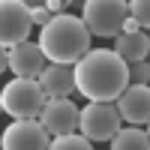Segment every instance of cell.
Segmentation results:
<instances>
[{"mask_svg":"<svg viewBox=\"0 0 150 150\" xmlns=\"http://www.w3.org/2000/svg\"><path fill=\"white\" fill-rule=\"evenodd\" d=\"M39 48L48 63L75 66L81 57L90 54V30L78 15H57L39 30Z\"/></svg>","mask_w":150,"mask_h":150,"instance_id":"cell-2","label":"cell"},{"mask_svg":"<svg viewBox=\"0 0 150 150\" xmlns=\"http://www.w3.org/2000/svg\"><path fill=\"white\" fill-rule=\"evenodd\" d=\"M39 123L51 138H63V135H75L81 123V111L69 99H48L45 111L39 114Z\"/></svg>","mask_w":150,"mask_h":150,"instance_id":"cell-8","label":"cell"},{"mask_svg":"<svg viewBox=\"0 0 150 150\" xmlns=\"http://www.w3.org/2000/svg\"><path fill=\"white\" fill-rule=\"evenodd\" d=\"M48 150H93V144H90V138H84V135H78V132H75V135L54 138Z\"/></svg>","mask_w":150,"mask_h":150,"instance_id":"cell-14","label":"cell"},{"mask_svg":"<svg viewBox=\"0 0 150 150\" xmlns=\"http://www.w3.org/2000/svg\"><path fill=\"white\" fill-rule=\"evenodd\" d=\"M126 66L132 63H144V60H150V36L144 30L138 33H123L114 39V48H111Z\"/></svg>","mask_w":150,"mask_h":150,"instance_id":"cell-12","label":"cell"},{"mask_svg":"<svg viewBox=\"0 0 150 150\" xmlns=\"http://www.w3.org/2000/svg\"><path fill=\"white\" fill-rule=\"evenodd\" d=\"M111 150H150L147 129H138V126L120 129L114 138H111Z\"/></svg>","mask_w":150,"mask_h":150,"instance_id":"cell-13","label":"cell"},{"mask_svg":"<svg viewBox=\"0 0 150 150\" xmlns=\"http://www.w3.org/2000/svg\"><path fill=\"white\" fill-rule=\"evenodd\" d=\"M48 66V57L42 54L39 42H21L15 48H9V72H15V78H30L39 81V75Z\"/></svg>","mask_w":150,"mask_h":150,"instance_id":"cell-9","label":"cell"},{"mask_svg":"<svg viewBox=\"0 0 150 150\" xmlns=\"http://www.w3.org/2000/svg\"><path fill=\"white\" fill-rule=\"evenodd\" d=\"M75 84L87 102H117L129 87V66L114 51H90L75 63Z\"/></svg>","mask_w":150,"mask_h":150,"instance_id":"cell-1","label":"cell"},{"mask_svg":"<svg viewBox=\"0 0 150 150\" xmlns=\"http://www.w3.org/2000/svg\"><path fill=\"white\" fill-rule=\"evenodd\" d=\"M123 30H126V33H138L141 27H138V24H135L132 18H126V24H123Z\"/></svg>","mask_w":150,"mask_h":150,"instance_id":"cell-19","label":"cell"},{"mask_svg":"<svg viewBox=\"0 0 150 150\" xmlns=\"http://www.w3.org/2000/svg\"><path fill=\"white\" fill-rule=\"evenodd\" d=\"M147 138H150V126H147Z\"/></svg>","mask_w":150,"mask_h":150,"instance_id":"cell-20","label":"cell"},{"mask_svg":"<svg viewBox=\"0 0 150 150\" xmlns=\"http://www.w3.org/2000/svg\"><path fill=\"white\" fill-rule=\"evenodd\" d=\"M114 105H117V111H120V117L126 120V123H132V126L150 123V87L129 84Z\"/></svg>","mask_w":150,"mask_h":150,"instance_id":"cell-10","label":"cell"},{"mask_svg":"<svg viewBox=\"0 0 150 150\" xmlns=\"http://www.w3.org/2000/svg\"><path fill=\"white\" fill-rule=\"evenodd\" d=\"M39 84L48 99H69L78 84H75V66H63V63H48L45 72L39 75Z\"/></svg>","mask_w":150,"mask_h":150,"instance_id":"cell-11","label":"cell"},{"mask_svg":"<svg viewBox=\"0 0 150 150\" xmlns=\"http://www.w3.org/2000/svg\"><path fill=\"white\" fill-rule=\"evenodd\" d=\"M51 141L54 138L45 132L39 120H15L6 126L3 138H0L3 150H48Z\"/></svg>","mask_w":150,"mask_h":150,"instance_id":"cell-7","label":"cell"},{"mask_svg":"<svg viewBox=\"0 0 150 150\" xmlns=\"http://www.w3.org/2000/svg\"><path fill=\"white\" fill-rule=\"evenodd\" d=\"M45 105H48V96L42 84L30 78H12L0 93V108L12 120H39Z\"/></svg>","mask_w":150,"mask_h":150,"instance_id":"cell-3","label":"cell"},{"mask_svg":"<svg viewBox=\"0 0 150 150\" xmlns=\"http://www.w3.org/2000/svg\"><path fill=\"white\" fill-rule=\"evenodd\" d=\"M33 27V15L27 3L18 0H3L0 3V36H3V48H15L21 42H27Z\"/></svg>","mask_w":150,"mask_h":150,"instance_id":"cell-6","label":"cell"},{"mask_svg":"<svg viewBox=\"0 0 150 150\" xmlns=\"http://www.w3.org/2000/svg\"><path fill=\"white\" fill-rule=\"evenodd\" d=\"M129 84L150 87V60H144V63H132V66H129Z\"/></svg>","mask_w":150,"mask_h":150,"instance_id":"cell-16","label":"cell"},{"mask_svg":"<svg viewBox=\"0 0 150 150\" xmlns=\"http://www.w3.org/2000/svg\"><path fill=\"white\" fill-rule=\"evenodd\" d=\"M123 129V117L114 102H90L81 108L78 132L90 141H111Z\"/></svg>","mask_w":150,"mask_h":150,"instance_id":"cell-5","label":"cell"},{"mask_svg":"<svg viewBox=\"0 0 150 150\" xmlns=\"http://www.w3.org/2000/svg\"><path fill=\"white\" fill-rule=\"evenodd\" d=\"M30 15H33V24H36V27H48V21L54 18L48 9H36V12H30Z\"/></svg>","mask_w":150,"mask_h":150,"instance_id":"cell-17","label":"cell"},{"mask_svg":"<svg viewBox=\"0 0 150 150\" xmlns=\"http://www.w3.org/2000/svg\"><path fill=\"white\" fill-rule=\"evenodd\" d=\"M129 18L138 27H144V33L150 36V0H132L129 3Z\"/></svg>","mask_w":150,"mask_h":150,"instance_id":"cell-15","label":"cell"},{"mask_svg":"<svg viewBox=\"0 0 150 150\" xmlns=\"http://www.w3.org/2000/svg\"><path fill=\"white\" fill-rule=\"evenodd\" d=\"M66 6H72V3H60V0H48V3H45V9L51 12L54 18H57V15H66V12H63Z\"/></svg>","mask_w":150,"mask_h":150,"instance_id":"cell-18","label":"cell"},{"mask_svg":"<svg viewBox=\"0 0 150 150\" xmlns=\"http://www.w3.org/2000/svg\"><path fill=\"white\" fill-rule=\"evenodd\" d=\"M126 18H129L126 0H87L84 9H81V21L87 24L90 36H102V39L123 36Z\"/></svg>","mask_w":150,"mask_h":150,"instance_id":"cell-4","label":"cell"}]
</instances>
